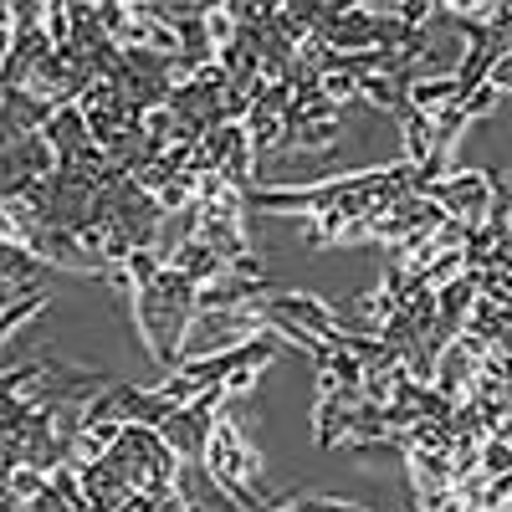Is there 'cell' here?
Segmentation results:
<instances>
[{
  "instance_id": "6da1fadb",
  "label": "cell",
  "mask_w": 512,
  "mask_h": 512,
  "mask_svg": "<svg viewBox=\"0 0 512 512\" xmlns=\"http://www.w3.org/2000/svg\"><path fill=\"white\" fill-rule=\"evenodd\" d=\"M195 282L180 277V272H159L154 287H139V292H128V308H134V328L144 338V349L149 359L164 369V374H175L180 369V354H185V333L195 323Z\"/></svg>"
},
{
  "instance_id": "7a4b0ae2",
  "label": "cell",
  "mask_w": 512,
  "mask_h": 512,
  "mask_svg": "<svg viewBox=\"0 0 512 512\" xmlns=\"http://www.w3.org/2000/svg\"><path fill=\"white\" fill-rule=\"evenodd\" d=\"M103 461L113 466V477H118L128 492H149V497H159V492H169V487L180 482V461H175V451H169V446L159 441V431H149V425H123L118 446H113Z\"/></svg>"
},
{
  "instance_id": "3957f363",
  "label": "cell",
  "mask_w": 512,
  "mask_h": 512,
  "mask_svg": "<svg viewBox=\"0 0 512 512\" xmlns=\"http://www.w3.org/2000/svg\"><path fill=\"white\" fill-rule=\"evenodd\" d=\"M267 303H256V308H236V313H195L190 333H185V359H210V354H231L241 344H251L256 333H267Z\"/></svg>"
},
{
  "instance_id": "277c9868",
  "label": "cell",
  "mask_w": 512,
  "mask_h": 512,
  "mask_svg": "<svg viewBox=\"0 0 512 512\" xmlns=\"http://www.w3.org/2000/svg\"><path fill=\"white\" fill-rule=\"evenodd\" d=\"M425 195L441 205L446 221H461L466 231H477L487 221V205H492V175H482V169H451Z\"/></svg>"
},
{
  "instance_id": "5b68a950",
  "label": "cell",
  "mask_w": 512,
  "mask_h": 512,
  "mask_svg": "<svg viewBox=\"0 0 512 512\" xmlns=\"http://www.w3.org/2000/svg\"><path fill=\"white\" fill-rule=\"evenodd\" d=\"M318 36H323V47L333 57L379 52V11L369 6V0H359V6H323Z\"/></svg>"
},
{
  "instance_id": "8992f818",
  "label": "cell",
  "mask_w": 512,
  "mask_h": 512,
  "mask_svg": "<svg viewBox=\"0 0 512 512\" xmlns=\"http://www.w3.org/2000/svg\"><path fill=\"white\" fill-rule=\"evenodd\" d=\"M482 359H487V344H477L472 333H456L441 344V354L431 364V384L451 405H466L477 390V379H482Z\"/></svg>"
},
{
  "instance_id": "52a82bcc",
  "label": "cell",
  "mask_w": 512,
  "mask_h": 512,
  "mask_svg": "<svg viewBox=\"0 0 512 512\" xmlns=\"http://www.w3.org/2000/svg\"><path fill=\"white\" fill-rule=\"evenodd\" d=\"M446 216H441V205L431 200V195H400L395 205H384V210H374L369 216V236H379L384 246H405V241H420V236H431L436 226H441Z\"/></svg>"
},
{
  "instance_id": "ba28073f",
  "label": "cell",
  "mask_w": 512,
  "mask_h": 512,
  "mask_svg": "<svg viewBox=\"0 0 512 512\" xmlns=\"http://www.w3.org/2000/svg\"><path fill=\"white\" fill-rule=\"evenodd\" d=\"M267 323L277 318V323H292L297 333H308V338H318V344H338V333H344V318H338L323 297H313V292H277V297H267Z\"/></svg>"
},
{
  "instance_id": "9c48e42d",
  "label": "cell",
  "mask_w": 512,
  "mask_h": 512,
  "mask_svg": "<svg viewBox=\"0 0 512 512\" xmlns=\"http://www.w3.org/2000/svg\"><path fill=\"white\" fill-rule=\"evenodd\" d=\"M210 431H216V415H205L200 405H180L159 425V441L175 451L180 466H200L205 461V446H210Z\"/></svg>"
},
{
  "instance_id": "30bf717a",
  "label": "cell",
  "mask_w": 512,
  "mask_h": 512,
  "mask_svg": "<svg viewBox=\"0 0 512 512\" xmlns=\"http://www.w3.org/2000/svg\"><path fill=\"white\" fill-rule=\"evenodd\" d=\"M41 267H52V272H98L93 267V256L82 251L77 231H62V226H36L26 241H21Z\"/></svg>"
},
{
  "instance_id": "8fae6325",
  "label": "cell",
  "mask_w": 512,
  "mask_h": 512,
  "mask_svg": "<svg viewBox=\"0 0 512 512\" xmlns=\"http://www.w3.org/2000/svg\"><path fill=\"white\" fill-rule=\"evenodd\" d=\"M359 405H364V395H333V400H318V410H313V441H318L323 451L354 446Z\"/></svg>"
},
{
  "instance_id": "7c38bea8",
  "label": "cell",
  "mask_w": 512,
  "mask_h": 512,
  "mask_svg": "<svg viewBox=\"0 0 512 512\" xmlns=\"http://www.w3.org/2000/svg\"><path fill=\"white\" fill-rule=\"evenodd\" d=\"M52 169H57V154H52V144L41 134H26V139H16L6 154H0V175H6L11 185L16 180H52Z\"/></svg>"
},
{
  "instance_id": "4fadbf2b",
  "label": "cell",
  "mask_w": 512,
  "mask_h": 512,
  "mask_svg": "<svg viewBox=\"0 0 512 512\" xmlns=\"http://www.w3.org/2000/svg\"><path fill=\"white\" fill-rule=\"evenodd\" d=\"M164 267H169V272H180V277H190L195 287H205V282L226 277V262H221V256L210 251L200 236H180L175 246L164 251Z\"/></svg>"
},
{
  "instance_id": "5bb4252c",
  "label": "cell",
  "mask_w": 512,
  "mask_h": 512,
  "mask_svg": "<svg viewBox=\"0 0 512 512\" xmlns=\"http://www.w3.org/2000/svg\"><path fill=\"white\" fill-rule=\"evenodd\" d=\"M477 277L466 272V277H456V282H446L441 292H436V328L446 333V338H456L461 328H466V318H472V308H477Z\"/></svg>"
},
{
  "instance_id": "9a60e30c",
  "label": "cell",
  "mask_w": 512,
  "mask_h": 512,
  "mask_svg": "<svg viewBox=\"0 0 512 512\" xmlns=\"http://www.w3.org/2000/svg\"><path fill=\"white\" fill-rule=\"evenodd\" d=\"M282 128H287L282 144L303 149V154H328L338 144V134H344V123H338V118H282Z\"/></svg>"
},
{
  "instance_id": "2e32d148",
  "label": "cell",
  "mask_w": 512,
  "mask_h": 512,
  "mask_svg": "<svg viewBox=\"0 0 512 512\" xmlns=\"http://www.w3.org/2000/svg\"><path fill=\"white\" fill-rule=\"evenodd\" d=\"M41 139L52 144V154H57V159H62V154H72V149H82V144H93L88 118H82V108H77V103L57 108V113L47 118V128H41Z\"/></svg>"
},
{
  "instance_id": "e0dca14e",
  "label": "cell",
  "mask_w": 512,
  "mask_h": 512,
  "mask_svg": "<svg viewBox=\"0 0 512 512\" xmlns=\"http://www.w3.org/2000/svg\"><path fill=\"white\" fill-rule=\"evenodd\" d=\"M451 98H461V93H456V77H415L410 93H405V103L420 108V113H436V108L451 103Z\"/></svg>"
},
{
  "instance_id": "ac0fdd59",
  "label": "cell",
  "mask_w": 512,
  "mask_h": 512,
  "mask_svg": "<svg viewBox=\"0 0 512 512\" xmlns=\"http://www.w3.org/2000/svg\"><path fill=\"white\" fill-rule=\"evenodd\" d=\"M47 487H52V497H57L62 507H72V512H88V497H82V466H77V461L52 466V472H47Z\"/></svg>"
},
{
  "instance_id": "d6986e66",
  "label": "cell",
  "mask_w": 512,
  "mask_h": 512,
  "mask_svg": "<svg viewBox=\"0 0 512 512\" xmlns=\"http://www.w3.org/2000/svg\"><path fill=\"white\" fill-rule=\"evenodd\" d=\"M159 272H164V251H159V246H134V256H128V267H123L128 292L154 287V282H159Z\"/></svg>"
},
{
  "instance_id": "ffe728a7",
  "label": "cell",
  "mask_w": 512,
  "mask_h": 512,
  "mask_svg": "<svg viewBox=\"0 0 512 512\" xmlns=\"http://www.w3.org/2000/svg\"><path fill=\"white\" fill-rule=\"evenodd\" d=\"M195 195H200V175H190V169H185V175H175L154 195V205L164 210V216H175V210H195Z\"/></svg>"
},
{
  "instance_id": "44dd1931",
  "label": "cell",
  "mask_w": 512,
  "mask_h": 512,
  "mask_svg": "<svg viewBox=\"0 0 512 512\" xmlns=\"http://www.w3.org/2000/svg\"><path fill=\"white\" fill-rule=\"evenodd\" d=\"M282 139H287L282 118H262V113H251V118H246V144H251L256 159L272 154V149H282Z\"/></svg>"
},
{
  "instance_id": "7402d4cb",
  "label": "cell",
  "mask_w": 512,
  "mask_h": 512,
  "mask_svg": "<svg viewBox=\"0 0 512 512\" xmlns=\"http://www.w3.org/2000/svg\"><path fill=\"white\" fill-rule=\"evenodd\" d=\"M0 482L11 487V497H16L21 507H31L36 497H47V472H36V466H16V472H6Z\"/></svg>"
},
{
  "instance_id": "603a6c76",
  "label": "cell",
  "mask_w": 512,
  "mask_h": 512,
  "mask_svg": "<svg viewBox=\"0 0 512 512\" xmlns=\"http://www.w3.org/2000/svg\"><path fill=\"white\" fill-rule=\"evenodd\" d=\"M477 472H487V477H512V441L487 436L482 451H477Z\"/></svg>"
},
{
  "instance_id": "cb8c5ba5",
  "label": "cell",
  "mask_w": 512,
  "mask_h": 512,
  "mask_svg": "<svg viewBox=\"0 0 512 512\" xmlns=\"http://www.w3.org/2000/svg\"><path fill=\"white\" fill-rule=\"evenodd\" d=\"M318 93H323V98H328L333 108H344V103H359V77H354V72H333V67H328V72L318 77Z\"/></svg>"
},
{
  "instance_id": "d4e9b609",
  "label": "cell",
  "mask_w": 512,
  "mask_h": 512,
  "mask_svg": "<svg viewBox=\"0 0 512 512\" xmlns=\"http://www.w3.org/2000/svg\"><path fill=\"white\" fill-rule=\"evenodd\" d=\"M456 277H466V256H461V251H441L436 262L420 272V282L431 287V292H441V287H446V282H456Z\"/></svg>"
},
{
  "instance_id": "484cf974",
  "label": "cell",
  "mask_w": 512,
  "mask_h": 512,
  "mask_svg": "<svg viewBox=\"0 0 512 512\" xmlns=\"http://www.w3.org/2000/svg\"><path fill=\"white\" fill-rule=\"evenodd\" d=\"M205 31H210V41H216V52H226L231 41L241 36L236 11H231V6H205Z\"/></svg>"
},
{
  "instance_id": "4316f807",
  "label": "cell",
  "mask_w": 512,
  "mask_h": 512,
  "mask_svg": "<svg viewBox=\"0 0 512 512\" xmlns=\"http://www.w3.org/2000/svg\"><path fill=\"white\" fill-rule=\"evenodd\" d=\"M482 26L492 31V41L507 52L512 47V0H487V21Z\"/></svg>"
},
{
  "instance_id": "83f0119b",
  "label": "cell",
  "mask_w": 512,
  "mask_h": 512,
  "mask_svg": "<svg viewBox=\"0 0 512 512\" xmlns=\"http://www.w3.org/2000/svg\"><path fill=\"white\" fill-rule=\"evenodd\" d=\"M297 507H303V512H369V507H359V502H349V497H328V492L297 497Z\"/></svg>"
},
{
  "instance_id": "f1b7e54d",
  "label": "cell",
  "mask_w": 512,
  "mask_h": 512,
  "mask_svg": "<svg viewBox=\"0 0 512 512\" xmlns=\"http://www.w3.org/2000/svg\"><path fill=\"white\" fill-rule=\"evenodd\" d=\"M497 98H502V93L492 88V82H482L477 93H466V98H461V108H466V118H487V113L497 108Z\"/></svg>"
},
{
  "instance_id": "f546056e",
  "label": "cell",
  "mask_w": 512,
  "mask_h": 512,
  "mask_svg": "<svg viewBox=\"0 0 512 512\" xmlns=\"http://www.w3.org/2000/svg\"><path fill=\"white\" fill-rule=\"evenodd\" d=\"M487 82H492V88H497V93H512V47H507V52H502V57L492 62V72H487Z\"/></svg>"
},
{
  "instance_id": "4dcf8cb0",
  "label": "cell",
  "mask_w": 512,
  "mask_h": 512,
  "mask_svg": "<svg viewBox=\"0 0 512 512\" xmlns=\"http://www.w3.org/2000/svg\"><path fill=\"white\" fill-rule=\"evenodd\" d=\"M487 267H497L502 277H512V236L497 241V251H492V262H487Z\"/></svg>"
},
{
  "instance_id": "1f68e13d",
  "label": "cell",
  "mask_w": 512,
  "mask_h": 512,
  "mask_svg": "<svg viewBox=\"0 0 512 512\" xmlns=\"http://www.w3.org/2000/svg\"><path fill=\"white\" fill-rule=\"evenodd\" d=\"M16 241H21V226L11 221V210L0 205V246H16Z\"/></svg>"
},
{
  "instance_id": "d6a6232c",
  "label": "cell",
  "mask_w": 512,
  "mask_h": 512,
  "mask_svg": "<svg viewBox=\"0 0 512 512\" xmlns=\"http://www.w3.org/2000/svg\"><path fill=\"white\" fill-rule=\"evenodd\" d=\"M118 512H154V497H149V492H128Z\"/></svg>"
},
{
  "instance_id": "836d02e7",
  "label": "cell",
  "mask_w": 512,
  "mask_h": 512,
  "mask_svg": "<svg viewBox=\"0 0 512 512\" xmlns=\"http://www.w3.org/2000/svg\"><path fill=\"white\" fill-rule=\"evenodd\" d=\"M272 512H303V507H297V497H277V507Z\"/></svg>"
},
{
  "instance_id": "e575fe53",
  "label": "cell",
  "mask_w": 512,
  "mask_h": 512,
  "mask_svg": "<svg viewBox=\"0 0 512 512\" xmlns=\"http://www.w3.org/2000/svg\"><path fill=\"white\" fill-rule=\"evenodd\" d=\"M185 512H205V507H195V502H185Z\"/></svg>"
}]
</instances>
